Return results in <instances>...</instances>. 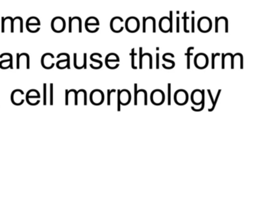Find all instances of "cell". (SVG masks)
<instances>
[{"label": "cell", "mask_w": 261, "mask_h": 220, "mask_svg": "<svg viewBox=\"0 0 261 220\" xmlns=\"http://www.w3.org/2000/svg\"><path fill=\"white\" fill-rule=\"evenodd\" d=\"M51 29L54 32H56V33L63 32L66 28L65 20L62 17H55L51 21Z\"/></svg>", "instance_id": "cell-1"}, {"label": "cell", "mask_w": 261, "mask_h": 220, "mask_svg": "<svg viewBox=\"0 0 261 220\" xmlns=\"http://www.w3.org/2000/svg\"><path fill=\"white\" fill-rule=\"evenodd\" d=\"M198 28L202 33H208L212 28V21L208 17L204 16L198 21Z\"/></svg>", "instance_id": "cell-2"}, {"label": "cell", "mask_w": 261, "mask_h": 220, "mask_svg": "<svg viewBox=\"0 0 261 220\" xmlns=\"http://www.w3.org/2000/svg\"><path fill=\"white\" fill-rule=\"evenodd\" d=\"M140 24H139V21L136 17L131 16L129 17L125 21V28L127 32L130 33H135L138 32L139 29Z\"/></svg>", "instance_id": "cell-3"}, {"label": "cell", "mask_w": 261, "mask_h": 220, "mask_svg": "<svg viewBox=\"0 0 261 220\" xmlns=\"http://www.w3.org/2000/svg\"><path fill=\"white\" fill-rule=\"evenodd\" d=\"M41 22L37 17H29L26 21V29L31 33H36L40 30Z\"/></svg>", "instance_id": "cell-4"}, {"label": "cell", "mask_w": 261, "mask_h": 220, "mask_svg": "<svg viewBox=\"0 0 261 220\" xmlns=\"http://www.w3.org/2000/svg\"><path fill=\"white\" fill-rule=\"evenodd\" d=\"M85 28L90 33H95L100 28V21L96 17L90 16L85 21Z\"/></svg>", "instance_id": "cell-5"}, {"label": "cell", "mask_w": 261, "mask_h": 220, "mask_svg": "<svg viewBox=\"0 0 261 220\" xmlns=\"http://www.w3.org/2000/svg\"><path fill=\"white\" fill-rule=\"evenodd\" d=\"M208 58L204 53H199L195 58L194 64L198 69H205L208 65Z\"/></svg>", "instance_id": "cell-6"}, {"label": "cell", "mask_w": 261, "mask_h": 220, "mask_svg": "<svg viewBox=\"0 0 261 220\" xmlns=\"http://www.w3.org/2000/svg\"><path fill=\"white\" fill-rule=\"evenodd\" d=\"M123 23V19L121 17H113L110 21V28H111L112 32H115V33H119V32H123L124 28Z\"/></svg>", "instance_id": "cell-7"}, {"label": "cell", "mask_w": 261, "mask_h": 220, "mask_svg": "<svg viewBox=\"0 0 261 220\" xmlns=\"http://www.w3.org/2000/svg\"><path fill=\"white\" fill-rule=\"evenodd\" d=\"M55 58L52 54L47 53L44 54L41 58V65L45 69H51L55 66L53 60Z\"/></svg>", "instance_id": "cell-8"}, {"label": "cell", "mask_w": 261, "mask_h": 220, "mask_svg": "<svg viewBox=\"0 0 261 220\" xmlns=\"http://www.w3.org/2000/svg\"><path fill=\"white\" fill-rule=\"evenodd\" d=\"M76 25H78V28H79L78 32L81 33L82 32V21H81V18L78 16H74L73 18L70 17L69 18V32L70 33H71L74 29H75V26Z\"/></svg>", "instance_id": "cell-9"}, {"label": "cell", "mask_w": 261, "mask_h": 220, "mask_svg": "<svg viewBox=\"0 0 261 220\" xmlns=\"http://www.w3.org/2000/svg\"><path fill=\"white\" fill-rule=\"evenodd\" d=\"M159 27L162 32H164V33L169 32L170 22H169V18H168V17L164 16L162 17V18H161V19L159 20Z\"/></svg>", "instance_id": "cell-10"}, {"label": "cell", "mask_w": 261, "mask_h": 220, "mask_svg": "<svg viewBox=\"0 0 261 220\" xmlns=\"http://www.w3.org/2000/svg\"><path fill=\"white\" fill-rule=\"evenodd\" d=\"M12 24H13V18L12 17H2V32L4 33L8 29V26H9L11 28L10 32L13 33V29H12Z\"/></svg>", "instance_id": "cell-11"}, {"label": "cell", "mask_w": 261, "mask_h": 220, "mask_svg": "<svg viewBox=\"0 0 261 220\" xmlns=\"http://www.w3.org/2000/svg\"><path fill=\"white\" fill-rule=\"evenodd\" d=\"M12 56L10 54H9L7 57V59L4 60V61L0 62V68L6 69L12 67Z\"/></svg>", "instance_id": "cell-12"}, {"label": "cell", "mask_w": 261, "mask_h": 220, "mask_svg": "<svg viewBox=\"0 0 261 220\" xmlns=\"http://www.w3.org/2000/svg\"><path fill=\"white\" fill-rule=\"evenodd\" d=\"M106 64H109L110 62H119V58L118 57V55L115 53H110L109 54H107V56L106 57Z\"/></svg>", "instance_id": "cell-13"}, {"label": "cell", "mask_w": 261, "mask_h": 220, "mask_svg": "<svg viewBox=\"0 0 261 220\" xmlns=\"http://www.w3.org/2000/svg\"><path fill=\"white\" fill-rule=\"evenodd\" d=\"M57 67L59 69H64L68 66L69 67V56L65 58L63 60H60L56 64Z\"/></svg>", "instance_id": "cell-14"}, {"label": "cell", "mask_w": 261, "mask_h": 220, "mask_svg": "<svg viewBox=\"0 0 261 220\" xmlns=\"http://www.w3.org/2000/svg\"><path fill=\"white\" fill-rule=\"evenodd\" d=\"M194 47H189L187 50V69H190V57L193 55L192 53H191V50H194Z\"/></svg>", "instance_id": "cell-15"}, {"label": "cell", "mask_w": 261, "mask_h": 220, "mask_svg": "<svg viewBox=\"0 0 261 220\" xmlns=\"http://www.w3.org/2000/svg\"><path fill=\"white\" fill-rule=\"evenodd\" d=\"M202 107H201L200 109H199V110H197V109H195L193 106L191 107V110H192L193 111H195V112H201V111L203 110V109L205 108V90H202Z\"/></svg>", "instance_id": "cell-16"}, {"label": "cell", "mask_w": 261, "mask_h": 220, "mask_svg": "<svg viewBox=\"0 0 261 220\" xmlns=\"http://www.w3.org/2000/svg\"><path fill=\"white\" fill-rule=\"evenodd\" d=\"M136 54H135V49L133 48L132 49V63H131V67L133 69H137V67L135 66V55H136Z\"/></svg>", "instance_id": "cell-17"}, {"label": "cell", "mask_w": 261, "mask_h": 220, "mask_svg": "<svg viewBox=\"0 0 261 220\" xmlns=\"http://www.w3.org/2000/svg\"><path fill=\"white\" fill-rule=\"evenodd\" d=\"M184 31H185V32H189V31H188V29L187 28V20L188 19V17L187 16V12H185L184 13Z\"/></svg>", "instance_id": "cell-18"}, {"label": "cell", "mask_w": 261, "mask_h": 220, "mask_svg": "<svg viewBox=\"0 0 261 220\" xmlns=\"http://www.w3.org/2000/svg\"><path fill=\"white\" fill-rule=\"evenodd\" d=\"M218 56H220V54L216 53V54H211V68L214 69V66H215V58Z\"/></svg>", "instance_id": "cell-19"}, {"label": "cell", "mask_w": 261, "mask_h": 220, "mask_svg": "<svg viewBox=\"0 0 261 220\" xmlns=\"http://www.w3.org/2000/svg\"><path fill=\"white\" fill-rule=\"evenodd\" d=\"M120 94L121 92L120 90H117V111L118 112H120V105H121V100H120Z\"/></svg>", "instance_id": "cell-20"}, {"label": "cell", "mask_w": 261, "mask_h": 220, "mask_svg": "<svg viewBox=\"0 0 261 220\" xmlns=\"http://www.w3.org/2000/svg\"><path fill=\"white\" fill-rule=\"evenodd\" d=\"M208 94H209L210 98H211V103H212V104H213L212 107H211V109H209V110H208V111H209V112H212V111L214 110V108H215L216 106H215V104H214V99H213L212 95H211V90H208Z\"/></svg>", "instance_id": "cell-21"}, {"label": "cell", "mask_w": 261, "mask_h": 220, "mask_svg": "<svg viewBox=\"0 0 261 220\" xmlns=\"http://www.w3.org/2000/svg\"><path fill=\"white\" fill-rule=\"evenodd\" d=\"M168 105L171 106V84H168Z\"/></svg>", "instance_id": "cell-22"}, {"label": "cell", "mask_w": 261, "mask_h": 220, "mask_svg": "<svg viewBox=\"0 0 261 220\" xmlns=\"http://www.w3.org/2000/svg\"><path fill=\"white\" fill-rule=\"evenodd\" d=\"M115 92H116V90H107V105L108 106H110V99H111V98H110V96H111V93H115Z\"/></svg>", "instance_id": "cell-23"}, {"label": "cell", "mask_w": 261, "mask_h": 220, "mask_svg": "<svg viewBox=\"0 0 261 220\" xmlns=\"http://www.w3.org/2000/svg\"><path fill=\"white\" fill-rule=\"evenodd\" d=\"M134 90H135L134 105L136 106V105H137V94H138V92H137V90H137V84H134Z\"/></svg>", "instance_id": "cell-24"}, {"label": "cell", "mask_w": 261, "mask_h": 220, "mask_svg": "<svg viewBox=\"0 0 261 220\" xmlns=\"http://www.w3.org/2000/svg\"><path fill=\"white\" fill-rule=\"evenodd\" d=\"M142 47H139V69L142 68Z\"/></svg>", "instance_id": "cell-25"}, {"label": "cell", "mask_w": 261, "mask_h": 220, "mask_svg": "<svg viewBox=\"0 0 261 220\" xmlns=\"http://www.w3.org/2000/svg\"><path fill=\"white\" fill-rule=\"evenodd\" d=\"M170 16H169V22H170V31L169 32L172 33V12L170 11Z\"/></svg>", "instance_id": "cell-26"}, {"label": "cell", "mask_w": 261, "mask_h": 220, "mask_svg": "<svg viewBox=\"0 0 261 220\" xmlns=\"http://www.w3.org/2000/svg\"><path fill=\"white\" fill-rule=\"evenodd\" d=\"M142 91L144 93V95H145V98H144V105L147 106V92L146 90H143V89H142Z\"/></svg>", "instance_id": "cell-27"}, {"label": "cell", "mask_w": 261, "mask_h": 220, "mask_svg": "<svg viewBox=\"0 0 261 220\" xmlns=\"http://www.w3.org/2000/svg\"><path fill=\"white\" fill-rule=\"evenodd\" d=\"M191 32H195V17H191Z\"/></svg>", "instance_id": "cell-28"}, {"label": "cell", "mask_w": 261, "mask_h": 220, "mask_svg": "<svg viewBox=\"0 0 261 220\" xmlns=\"http://www.w3.org/2000/svg\"><path fill=\"white\" fill-rule=\"evenodd\" d=\"M225 58H226V56H225V54H222V69H225Z\"/></svg>", "instance_id": "cell-29"}, {"label": "cell", "mask_w": 261, "mask_h": 220, "mask_svg": "<svg viewBox=\"0 0 261 220\" xmlns=\"http://www.w3.org/2000/svg\"><path fill=\"white\" fill-rule=\"evenodd\" d=\"M156 68H159V54H156Z\"/></svg>", "instance_id": "cell-30"}, {"label": "cell", "mask_w": 261, "mask_h": 220, "mask_svg": "<svg viewBox=\"0 0 261 220\" xmlns=\"http://www.w3.org/2000/svg\"><path fill=\"white\" fill-rule=\"evenodd\" d=\"M176 22H177V28H176V32H179V17H177Z\"/></svg>", "instance_id": "cell-31"}]
</instances>
